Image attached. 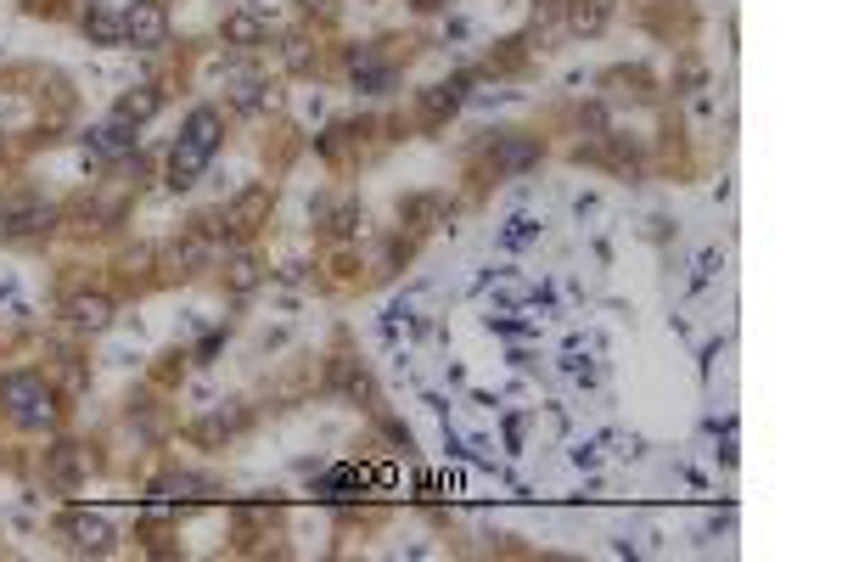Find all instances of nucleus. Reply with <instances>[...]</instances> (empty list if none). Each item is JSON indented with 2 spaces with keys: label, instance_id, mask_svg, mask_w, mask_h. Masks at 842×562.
<instances>
[{
  "label": "nucleus",
  "instance_id": "1",
  "mask_svg": "<svg viewBox=\"0 0 842 562\" xmlns=\"http://www.w3.org/2000/svg\"><path fill=\"white\" fill-rule=\"evenodd\" d=\"M220 135H225V124H220L214 108H191L186 113L180 140H175V153H169V186H175V192H191V186L203 180V169L220 153Z\"/></svg>",
  "mask_w": 842,
  "mask_h": 562
},
{
  "label": "nucleus",
  "instance_id": "2",
  "mask_svg": "<svg viewBox=\"0 0 842 562\" xmlns=\"http://www.w3.org/2000/svg\"><path fill=\"white\" fill-rule=\"evenodd\" d=\"M0 405H7L12 422H23V428H52L57 422V394L45 389L40 371H7V378H0Z\"/></svg>",
  "mask_w": 842,
  "mask_h": 562
},
{
  "label": "nucleus",
  "instance_id": "3",
  "mask_svg": "<svg viewBox=\"0 0 842 562\" xmlns=\"http://www.w3.org/2000/svg\"><path fill=\"white\" fill-rule=\"evenodd\" d=\"M124 45H135V52H164L169 45L164 0H135V7H124Z\"/></svg>",
  "mask_w": 842,
  "mask_h": 562
},
{
  "label": "nucleus",
  "instance_id": "4",
  "mask_svg": "<svg viewBox=\"0 0 842 562\" xmlns=\"http://www.w3.org/2000/svg\"><path fill=\"white\" fill-rule=\"evenodd\" d=\"M57 225V209L45 198H7L0 203V237H45V231Z\"/></svg>",
  "mask_w": 842,
  "mask_h": 562
},
{
  "label": "nucleus",
  "instance_id": "5",
  "mask_svg": "<svg viewBox=\"0 0 842 562\" xmlns=\"http://www.w3.org/2000/svg\"><path fill=\"white\" fill-rule=\"evenodd\" d=\"M141 124H130V119H102V124H96L85 140H90V153L96 158H102V164H119V158H135V147H141V135H135Z\"/></svg>",
  "mask_w": 842,
  "mask_h": 562
},
{
  "label": "nucleus",
  "instance_id": "6",
  "mask_svg": "<svg viewBox=\"0 0 842 562\" xmlns=\"http://www.w3.org/2000/svg\"><path fill=\"white\" fill-rule=\"evenodd\" d=\"M349 79H355V90H366V97H388L393 90V68L377 57V45H349Z\"/></svg>",
  "mask_w": 842,
  "mask_h": 562
},
{
  "label": "nucleus",
  "instance_id": "7",
  "mask_svg": "<svg viewBox=\"0 0 842 562\" xmlns=\"http://www.w3.org/2000/svg\"><path fill=\"white\" fill-rule=\"evenodd\" d=\"M539 158H545L539 135H501V140H494V169H501V175H523Z\"/></svg>",
  "mask_w": 842,
  "mask_h": 562
},
{
  "label": "nucleus",
  "instance_id": "8",
  "mask_svg": "<svg viewBox=\"0 0 842 562\" xmlns=\"http://www.w3.org/2000/svg\"><path fill=\"white\" fill-rule=\"evenodd\" d=\"M63 535H68L79 551H108V546H113V524L102 518V512H68V518H63Z\"/></svg>",
  "mask_w": 842,
  "mask_h": 562
},
{
  "label": "nucleus",
  "instance_id": "9",
  "mask_svg": "<svg viewBox=\"0 0 842 562\" xmlns=\"http://www.w3.org/2000/svg\"><path fill=\"white\" fill-rule=\"evenodd\" d=\"M461 102H467V74L444 79V85H427V90H422V119H427V124H444Z\"/></svg>",
  "mask_w": 842,
  "mask_h": 562
},
{
  "label": "nucleus",
  "instance_id": "10",
  "mask_svg": "<svg viewBox=\"0 0 842 562\" xmlns=\"http://www.w3.org/2000/svg\"><path fill=\"white\" fill-rule=\"evenodd\" d=\"M79 29H85V40H90V45H124V12L102 7V0H90V7H85Z\"/></svg>",
  "mask_w": 842,
  "mask_h": 562
},
{
  "label": "nucleus",
  "instance_id": "11",
  "mask_svg": "<svg viewBox=\"0 0 842 562\" xmlns=\"http://www.w3.org/2000/svg\"><path fill=\"white\" fill-rule=\"evenodd\" d=\"M265 34H270L265 18L247 12V7H242V12H225V23H220V40L236 45V52H254V45H265Z\"/></svg>",
  "mask_w": 842,
  "mask_h": 562
},
{
  "label": "nucleus",
  "instance_id": "12",
  "mask_svg": "<svg viewBox=\"0 0 842 562\" xmlns=\"http://www.w3.org/2000/svg\"><path fill=\"white\" fill-rule=\"evenodd\" d=\"M265 209H270V186H247L236 203H225V231L247 237V231H254V220H259Z\"/></svg>",
  "mask_w": 842,
  "mask_h": 562
},
{
  "label": "nucleus",
  "instance_id": "13",
  "mask_svg": "<svg viewBox=\"0 0 842 562\" xmlns=\"http://www.w3.org/2000/svg\"><path fill=\"white\" fill-rule=\"evenodd\" d=\"M332 394L355 400V405H371L377 383H371V371H366L360 360H337V366H332Z\"/></svg>",
  "mask_w": 842,
  "mask_h": 562
},
{
  "label": "nucleus",
  "instance_id": "14",
  "mask_svg": "<svg viewBox=\"0 0 842 562\" xmlns=\"http://www.w3.org/2000/svg\"><path fill=\"white\" fill-rule=\"evenodd\" d=\"M113 113H119V119H130V124L158 119V113H164V90H158V85H130L124 97L113 102Z\"/></svg>",
  "mask_w": 842,
  "mask_h": 562
},
{
  "label": "nucleus",
  "instance_id": "15",
  "mask_svg": "<svg viewBox=\"0 0 842 562\" xmlns=\"http://www.w3.org/2000/svg\"><path fill=\"white\" fill-rule=\"evenodd\" d=\"M68 321L85 326V333H108L113 326V299L108 293H79V299H68Z\"/></svg>",
  "mask_w": 842,
  "mask_h": 562
},
{
  "label": "nucleus",
  "instance_id": "16",
  "mask_svg": "<svg viewBox=\"0 0 842 562\" xmlns=\"http://www.w3.org/2000/svg\"><path fill=\"white\" fill-rule=\"evenodd\" d=\"M85 467H90V450H79V445H57L52 456H45V473H52V484H79Z\"/></svg>",
  "mask_w": 842,
  "mask_h": 562
},
{
  "label": "nucleus",
  "instance_id": "17",
  "mask_svg": "<svg viewBox=\"0 0 842 562\" xmlns=\"http://www.w3.org/2000/svg\"><path fill=\"white\" fill-rule=\"evenodd\" d=\"M607 18H613V0H573V7H568V29L573 34H602Z\"/></svg>",
  "mask_w": 842,
  "mask_h": 562
},
{
  "label": "nucleus",
  "instance_id": "18",
  "mask_svg": "<svg viewBox=\"0 0 842 562\" xmlns=\"http://www.w3.org/2000/svg\"><path fill=\"white\" fill-rule=\"evenodd\" d=\"M231 102H236L242 113H265V108H281V97H276V85H265V79H242Z\"/></svg>",
  "mask_w": 842,
  "mask_h": 562
},
{
  "label": "nucleus",
  "instance_id": "19",
  "mask_svg": "<svg viewBox=\"0 0 842 562\" xmlns=\"http://www.w3.org/2000/svg\"><path fill=\"white\" fill-rule=\"evenodd\" d=\"M259 281H265V265H259L254 254H236V259L225 265V288H231V293H254Z\"/></svg>",
  "mask_w": 842,
  "mask_h": 562
},
{
  "label": "nucleus",
  "instance_id": "20",
  "mask_svg": "<svg viewBox=\"0 0 842 562\" xmlns=\"http://www.w3.org/2000/svg\"><path fill=\"white\" fill-rule=\"evenodd\" d=\"M326 225L337 231V237H355V231H360V209L355 203H337V209H326Z\"/></svg>",
  "mask_w": 842,
  "mask_h": 562
},
{
  "label": "nucleus",
  "instance_id": "21",
  "mask_svg": "<svg viewBox=\"0 0 842 562\" xmlns=\"http://www.w3.org/2000/svg\"><path fill=\"white\" fill-rule=\"evenodd\" d=\"M539 237V225L528 220V214H517L512 225H506V248H523V243H534Z\"/></svg>",
  "mask_w": 842,
  "mask_h": 562
},
{
  "label": "nucleus",
  "instance_id": "22",
  "mask_svg": "<svg viewBox=\"0 0 842 562\" xmlns=\"http://www.w3.org/2000/svg\"><path fill=\"white\" fill-rule=\"evenodd\" d=\"M287 68H310V40H287Z\"/></svg>",
  "mask_w": 842,
  "mask_h": 562
},
{
  "label": "nucleus",
  "instance_id": "23",
  "mask_svg": "<svg viewBox=\"0 0 842 562\" xmlns=\"http://www.w3.org/2000/svg\"><path fill=\"white\" fill-rule=\"evenodd\" d=\"M714 265H719V254H703L697 259V288H708V281H714Z\"/></svg>",
  "mask_w": 842,
  "mask_h": 562
},
{
  "label": "nucleus",
  "instance_id": "24",
  "mask_svg": "<svg viewBox=\"0 0 842 562\" xmlns=\"http://www.w3.org/2000/svg\"><path fill=\"white\" fill-rule=\"evenodd\" d=\"M304 7H310V12H332V0H304Z\"/></svg>",
  "mask_w": 842,
  "mask_h": 562
},
{
  "label": "nucleus",
  "instance_id": "25",
  "mask_svg": "<svg viewBox=\"0 0 842 562\" xmlns=\"http://www.w3.org/2000/svg\"><path fill=\"white\" fill-rule=\"evenodd\" d=\"M416 7H422V12H433V7H438V0H416Z\"/></svg>",
  "mask_w": 842,
  "mask_h": 562
}]
</instances>
